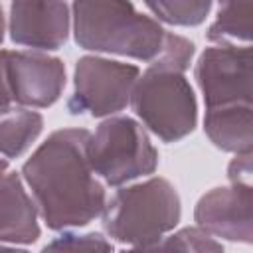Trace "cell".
Segmentation results:
<instances>
[{
	"mask_svg": "<svg viewBox=\"0 0 253 253\" xmlns=\"http://www.w3.org/2000/svg\"><path fill=\"white\" fill-rule=\"evenodd\" d=\"M89 134L87 128H59L22 166L38 211L53 231L83 227L105 210V186L87 156Z\"/></svg>",
	"mask_w": 253,
	"mask_h": 253,
	"instance_id": "6da1fadb",
	"label": "cell"
},
{
	"mask_svg": "<svg viewBox=\"0 0 253 253\" xmlns=\"http://www.w3.org/2000/svg\"><path fill=\"white\" fill-rule=\"evenodd\" d=\"M73 36L89 51L152 61L162 47L164 30L130 0H73Z\"/></svg>",
	"mask_w": 253,
	"mask_h": 253,
	"instance_id": "7a4b0ae2",
	"label": "cell"
},
{
	"mask_svg": "<svg viewBox=\"0 0 253 253\" xmlns=\"http://www.w3.org/2000/svg\"><path fill=\"white\" fill-rule=\"evenodd\" d=\"M107 235L128 247L152 249L182 215L180 196L166 178H148L119 188L103 210Z\"/></svg>",
	"mask_w": 253,
	"mask_h": 253,
	"instance_id": "3957f363",
	"label": "cell"
},
{
	"mask_svg": "<svg viewBox=\"0 0 253 253\" xmlns=\"http://www.w3.org/2000/svg\"><path fill=\"white\" fill-rule=\"evenodd\" d=\"M130 107L142 125L164 142L182 140L198 123L196 95L184 73L156 65H148L138 75Z\"/></svg>",
	"mask_w": 253,
	"mask_h": 253,
	"instance_id": "277c9868",
	"label": "cell"
},
{
	"mask_svg": "<svg viewBox=\"0 0 253 253\" xmlns=\"http://www.w3.org/2000/svg\"><path fill=\"white\" fill-rule=\"evenodd\" d=\"M89 164L107 186H123L158 168V152L146 130L130 117L105 119L87 142Z\"/></svg>",
	"mask_w": 253,
	"mask_h": 253,
	"instance_id": "5b68a950",
	"label": "cell"
},
{
	"mask_svg": "<svg viewBox=\"0 0 253 253\" xmlns=\"http://www.w3.org/2000/svg\"><path fill=\"white\" fill-rule=\"evenodd\" d=\"M140 75L132 63H121L99 55L79 57L73 73V95L67 109L73 115L111 117L130 103V93Z\"/></svg>",
	"mask_w": 253,
	"mask_h": 253,
	"instance_id": "8992f818",
	"label": "cell"
},
{
	"mask_svg": "<svg viewBox=\"0 0 253 253\" xmlns=\"http://www.w3.org/2000/svg\"><path fill=\"white\" fill-rule=\"evenodd\" d=\"M251 47L219 43L206 47L196 63V81L206 109L225 105H251L253 69Z\"/></svg>",
	"mask_w": 253,
	"mask_h": 253,
	"instance_id": "52a82bcc",
	"label": "cell"
},
{
	"mask_svg": "<svg viewBox=\"0 0 253 253\" xmlns=\"http://www.w3.org/2000/svg\"><path fill=\"white\" fill-rule=\"evenodd\" d=\"M6 77L12 103L30 109L51 107L65 87V65L40 51H8Z\"/></svg>",
	"mask_w": 253,
	"mask_h": 253,
	"instance_id": "ba28073f",
	"label": "cell"
},
{
	"mask_svg": "<svg viewBox=\"0 0 253 253\" xmlns=\"http://www.w3.org/2000/svg\"><path fill=\"white\" fill-rule=\"evenodd\" d=\"M253 190L245 184L213 188L204 194L194 210L196 225L213 237L253 243Z\"/></svg>",
	"mask_w": 253,
	"mask_h": 253,
	"instance_id": "9c48e42d",
	"label": "cell"
},
{
	"mask_svg": "<svg viewBox=\"0 0 253 253\" xmlns=\"http://www.w3.org/2000/svg\"><path fill=\"white\" fill-rule=\"evenodd\" d=\"M69 8L65 0H12L8 32L18 45L57 49L67 42Z\"/></svg>",
	"mask_w": 253,
	"mask_h": 253,
	"instance_id": "30bf717a",
	"label": "cell"
},
{
	"mask_svg": "<svg viewBox=\"0 0 253 253\" xmlns=\"http://www.w3.org/2000/svg\"><path fill=\"white\" fill-rule=\"evenodd\" d=\"M38 206L16 172L0 174V243L30 245L40 237Z\"/></svg>",
	"mask_w": 253,
	"mask_h": 253,
	"instance_id": "8fae6325",
	"label": "cell"
},
{
	"mask_svg": "<svg viewBox=\"0 0 253 253\" xmlns=\"http://www.w3.org/2000/svg\"><path fill=\"white\" fill-rule=\"evenodd\" d=\"M204 130L208 138L225 152H249L253 148L251 105H225L206 109Z\"/></svg>",
	"mask_w": 253,
	"mask_h": 253,
	"instance_id": "7c38bea8",
	"label": "cell"
},
{
	"mask_svg": "<svg viewBox=\"0 0 253 253\" xmlns=\"http://www.w3.org/2000/svg\"><path fill=\"white\" fill-rule=\"evenodd\" d=\"M43 128V117L38 111L20 109L6 113L0 119V154L6 158L22 156L40 136Z\"/></svg>",
	"mask_w": 253,
	"mask_h": 253,
	"instance_id": "4fadbf2b",
	"label": "cell"
},
{
	"mask_svg": "<svg viewBox=\"0 0 253 253\" xmlns=\"http://www.w3.org/2000/svg\"><path fill=\"white\" fill-rule=\"evenodd\" d=\"M253 0H219L217 16L208 30V40L217 43L251 40Z\"/></svg>",
	"mask_w": 253,
	"mask_h": 253,
	"instance_id": "5bb4252c",
	"label": "cell"
},
{
	"mask_svg": "<svg viewBox=\"0 0 253 253\" xmlns=\"http://www.w3.org/2000/svg\"><path fill=\"white\" fill-rule=\"evenodd\" d=\"M148 10L170 26H198L211 10V0H144Z\"/></svg>",
	"mask_w": 253,
	"mask_h": 253,
	"instance_id": "9a60e30c",
	"label": "cell"
},
{
	"mask_svg": "<svg viewBox=\"0 0 253 253\" xmlns=\"http://www.w3.org/2000/svg\"><path fill=\"white\" fill-rule=\"evenodd\" d=\"M192 57H194V43L190 40H186L184 36H178V34L164 32L162 47H160L158 55L150 61V65L184 73L190 67Z\"/></svg>",
	"mask_w": 253,
	"mask_h": 253,
	"instance_id": "2e32d148",
	"label": "cell"
},
{
	"mask_svg": "<svg viewBox=\"0 0 253 253\" xmlns=\"http://www.w3.org/2000/svg\"><path fill=\"white\" fill-rule=\"evenodd\" d=\"M152 249H180V251H198V253H208V251H221L223 245L213 239L208 231L202 227H184L168 237H162Z\"/></svg>",
	"mask_w": 253,
	"mask_h": 253,
	"instance_id": "e0dca14e",
	"label": "cell"
},
{
	"mask_svg": "<svg viewBox=\"0 0 253 253\" xmlns=\"http://www.w3.org/2000/svg\"><path fill=\"white\" fill-rule=\"evenodd\" d=\"M45 249H103V251H109V249H113V243L107 241V237H103L101 233H85V235L63 233L61 237L47 243Z\"/></svg>",
	"mask_w": 253,
	"mask_h": 253,
	"instance_id": "ac0fdd59",
	"label": "cell"
},
{
	"mask_svg": "<svg viewBox=\"0 0 253 253\" xmlns=\"http://www.w3.org/2000/svg\"><path fill=\"white\" fill-rule=\"evenodd\" d=\"M251 174H253V164H251V150L249 152H237L235 158L227 166V178L231 184H245L251 186Z\"/></svg>",
	"mask_w": 253,
	"mask_h": 253,
	"instance_id": "d6986e66",
	"label": "cell"
},
{
	"mask_svg": "<svg viewBox=\"0 0 253 253\" xmlns=\"http://www.w3.org/2000/svg\"><path fill=\"white\" fill-rule=\"evenodd\" d=\"M6 49H0V115H6L12 107V97L8 89V77H6Z\"/></svg>",
	"mask_w": 253,
	"mask_h": 253,
	"instance_id": "ffe728a7",
	"label": "cell"
},
{
	"mask_svg": "<svg viewBox=\"0 0 253 253\" xmlns=\"http://www.w3.org/2000/svg\"><path fill=\"white\" fill-rule=\"evenodd\" d=\"M4 40V14H2V6H0V43Z\"/></svg>",
	"mask_w": 253,
	"mask_h": 253,
	"instance_id": "44dd1931",
	"label": "cell"
},
{
	"mask_svg": "<svg viewBox=\"0 0 253 253\" xmlns=\"http://www.w3.org/2000/svg\"><path fill=\"white\" fill-rule=\"evenodd\" d=\"M6 170H8V162L4 158H0V174H4Z\"/></svg>",
	"mask_w": 253,
	"mask_h": 253,
	"instance_id": "7402d4cb",
	"label": "cell"
},
{
	"mask_svg": "<svg viewBox=\"0 0 253 253\" xmlns=\"http://www.w3.org/2000/svg\"><path fill=\"white\" fill-rule=\"evenodd\" d=\"M0 117H2V115H0Z\"/></svg>",
	"mask_w": 253,
	"mask_h": 253,
	"instance_id": "603a6c76",
	"label": "cell"
}]
</instances>
